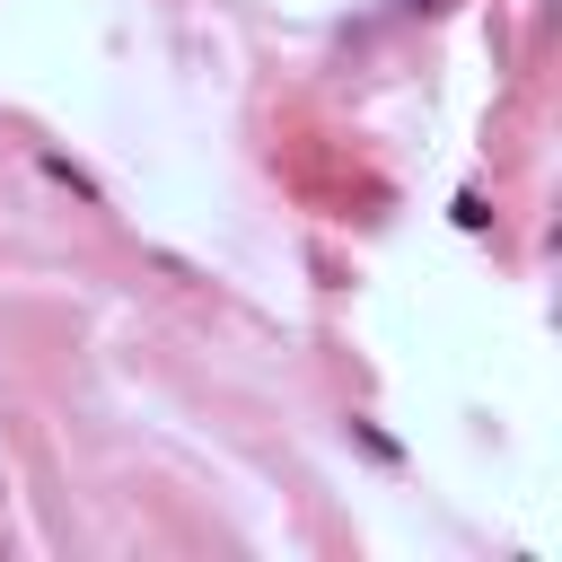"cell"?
I'll return each instance as SVG.
<instances>
[{
    "mask_svg": "<svg viewBox=\"0 0 562 562\" xmlns=\"http://www.w3.org/2000/svg\"><path fill=\"white\" fill-rule=\"evenodd\" d=\"M35 167H44V184H61L79 211H114V193H105V184H97L79 158H61V149H35Z\"/></svg>",
    "mask_w": 562,
    "mask_h": 562,
    "instance_id": "cell-1",
    "label": "cell"
}]
</instances>
